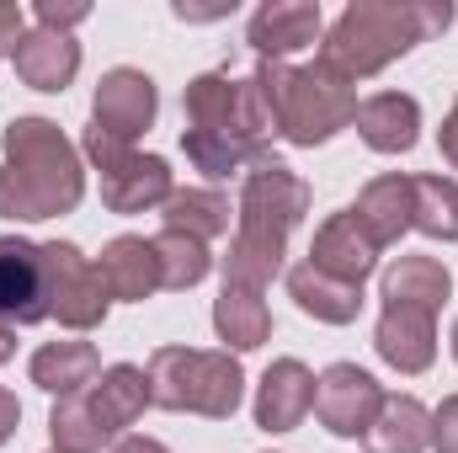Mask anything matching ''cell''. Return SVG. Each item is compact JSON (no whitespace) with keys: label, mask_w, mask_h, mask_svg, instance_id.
Here are the masks:
<instances>
[{"label":"cell","mask_w":458,"mask_h":453,"mask_svg":"<svg viewBox=\"0 0 458 453\" xmlns=\"http://www.w3.org/2000/svg\"><path fill=\"white\" fill-rule=\"evenodd\" d=\"M149 400L160 411H187L229 422L245 400V368L234 352H208V346H155L149 352Z\"/></svg>","instance_id":"obj_5"},{"label":"cell","mask_w":458,"mask_h":453,"mask_svg":"<svg viewBox=\"0 0 458 453\" xmlns=\"http://www.w3.org/2000/svg\"><path fill=\"white\" fill-rule=\"evenodd\" d=\"M0 321H11V326L48 321L43 261H38V245L21 235H0Z\"/></svg>","instance_id":"obj_13"},{"label":"cell","mask_w":458,"mask_h":453,"mask_svg":"<svg viewBox=\"0 0 458 453\" xmlns=\"http://www.w3.org/2000/svg\"><path fill=\"white\" fill-rule=\"evenodd\" d=\"M250 102L261 107L272 139H288L299 150H315L326 139H336L346 123L357 117V86L336 75L331 64H283V59H261L250 75Z\"/></svg>","instance_id":"obj_4"},{"label":"cell","mask_w":458,"mask_h":453,"mask_svg":"<svg viewBox=\"0 0 458 453\" xmlns=\"http://www.w3.org/2000/svg\"><path fill=\"white\" fill-rule=\"evenodd\" d=\"M0 150H5L0 219L38 225V219L75 214V203L86 198V166H81V150L59 133V123L11 117L5 133H0Z\"/></svg>","instance_id":"obj_1"},{"label":"cell","mask_w":458,"mask_h":453,"mask_svg":"<svg viewBox=\"0 0 458 453\" xmlns=\"http://www.w3.org/2000/svg\"><path fill=\"white\" fill-rule=\"evenodd\" d=\"M373 346H378V357H384L394 373L416 379V373H427V368L437 363V315H421V310H384V315H378V331H373Z\"/></svg>","instance_id":"obj_19"},{"label":"cell","mask_w":458,"mask_h":453,"mask_svg":"<svg viewBox=\"0 0 458 453\" xmlns=\"http://www.w3.org/2000/svg\"><path fill=\"white\" fill-rule=\"evenodd\" d=\"M304 214H310V182H304L299 171H288V166L272 160V155L245 171L240 209H234V229H240V235L288 245V235L304 225Z\"/></svg>","instance_id":"obj_8"},{"label":"cell","mask_w":458,"mask_h":453,"mask_svg":"<svg viewBox=\"0 0 458 453\" xmlns=\"http://www.w3.org/2000/svg\"><path fill=\"white\" fill-rule=\"evenodd\" d=\"M11 357H16V326L0 321V363H11Z\"/></svg>","instance_id":"obj_38"},{"label":"cell","mask_w":458,"mask_h":453,"mask_svg":"<svg viewBox=\"0 0 458 453\" xmlns=\"http://www.w3.org/2000/svg\"><path fill=\"white\" fill-rule=\"evenodd\" d=\"M113 453H171L165 443H155V438H117Z\"/></svg>","instance_id":"obj_37"},{"label":"cell","mask_w":458,"mask_h":453,"mask_svg":"<svg viewBox=\"0 0 458 453\" xmlns=\"http://www.w3.org/2000/svg\"><path fill=\"white\" fill-rule=\"evenodd\" d=\"M32 16H38V27H48V32H70V27H81V21L91 16V5H81V0H75V5L38 0V11H32Z\"/></svg>","instance_id":"obj_31"},{"label":"cell","mask_w":458,"mask_h":453,"mask_svg":"<svg viewBox=\"0 0 458 453\" xmlns=\"http://www.w3.org/2000/svg\"><path fill=\"white\" fill-rule=\"evenodd\" d=\"M352 123H357V133L373 155H405L421 139V102L405 97V91H378V97L357 102Z\"/></svg>","instance_id":"obj_20"},{"label":"cell","mask_w":458,"mask_h":453,"mask_svg":"<svg viewBox=\"0 0 458 453\" xmlns=\"http://www.w3.org/2000/svg\"><path fill=\"white\" fill-rule=\"evenodd\" d=\"M310 411H315V373L299 357H277L256 384V427L277 438V432L304 427Z\"/></svg>","instance_id":"obj_12"},{"label":"cell","mask_w":458,"mask_h":453,"mask_svg":"<svg viewBox=\"0 0 458 453\" xmlns=\"http://www.w3.org/2000/svg\"><path fill=\"white\" fill-rule=\"evenodd\" d=\"M411 192H416V219L411 229H421L427 240H458V182L454 176H411Z\"/></svg>","instance_id":"obj_28"},{"label":"cell","mask_w":458,"mask_h":453,"mask_svg":"<svg viewBox=\"0 0 458 453\" xmlns=\"http://www.w3.org/2000/svg\"><path fill=\"white\" fill-rule=\"evenodd\" d=\"M214 331L225 341V352H256L261 341L272 337V310L261 304V294L225 288L214 299Z\"/></svg>","instance_id":"obj_26"},{"label":"cell","mask_w":458,"mask_h":453,"mask_svg":"<svg viewBox=\"0 0 458 453\" xmlns=\"http://www.w3.org/2000/svg\"><path fill=\"white\" fill-rule=\"evenodd\" d=\"M229 198L219 187H187V192H171L165 198V209H160V229H182V235H192V240H219L229 235Z\"/></svg>","instance_id":"obj_25"},{"label":"cell","mask_w":458,"mask_h":453,"mask_svg":"<svg viewBox=\"0 0 458 453\" xmlns=\"http://www.w3.org/2000/svg\"><path fill=\"white\" fill-rule=\"evenodd\" d=\"M27 373H32V384H38L43 395L70 400V395H86V389L102 379V352H97L91 341H48V346L32 352Z\"/></svg>","instance_id":"obj_22"},{"label":"cell","mask_w":458,"mask_h":453,"mask_svg":"<svg viewBox=\"0 0 458 453\" xmlns=\"http://www.w3.org/2000/svg\"><path fill=\"white\" fill-rule=\"evenodd\" d=\"M182 150L187 160L203 171V176H234V171H250L256 160H267V144H272V128L261 107L250 102V86L234 81L225 70H208L187 86L182 97Z\"/></svg>","instance_id":"obj_3"},{"label":"cell","mask_w":458,"mask_h":453,"mask_svg":"<svg viewBox=\"0 0 458 453\" xmlns=\"http://www.w3.org/2000/svg\"><path fill=\"white\" fill-rule=\"evenodd\" d=\"M310 267L326 272V278H336V283L362 288V283L373 278V267H378V245L368 240V229L352 219V209H342V214H331L326 225L315 229Z\"/></svg>","instance_id":"obj_14"},{"label":"cell","mask_w":458,"mask_h":453,"mask_svg":"<svg viewBox=\"0 0 458 453\" xmlns=\"http://www.w3.org/2000/svg\"><path fill=\"white\" fill-rule=\"evenodd\" d=\"M454 294V272L437 256H394L378 278V299L384 310H421V315H443Z\"/></svg>","instance_id":"obj_16"},{"label":"cell","mask_w":458,"mask_h":453,"mask_svg":"<svg viewBox=\"0 0 458 453\" xmlns=\"http://www.w3.org/2000/svg\"><path fill=\"white\" fill-rule=\"evenodd\" d=\"M91 261H97L107 299H117V304H144L149 294H160V256H155V240H144V235H117Z\"/></svg>","instance_id":"obj_15"},{"label":"cell","mask_w":458,"mask_h":453,"mask_svg":"<svg viewBox=\"0 0 458 453\" xmlns=\"http://www.w3.org/2000/svg\"><path fill=\"white\" fill-rule=\"evenodd\" d=\"M229 11H234V0H229V5H176L182 21H219V16H229Z\"/></svg>","instance_id":"obj_36"},{"label":"cell","mask_w":458,"mask_h":453,"mask_svg":"<svg viewBox=\"0 0 458 453\" xmlns=\"http://www.w3.org/2000/svg\"><path fill=\"white\" fill-rule=\"evenodd\" d=\"M160 113V91H155V81L144 75V70H133V64H117L102 75V86H97V97H91V128H102V133H113L123 144H133L149 123Z\"/></svg>","instance_id":"obj_10"},{"label":"cell","mask_w":458,"mask_h":453,"mask_svg":"<svg viewBox=\"0 0 458 453\" xmlns=\"http://www.w3.org/2000/svg\"><path fill=\"white\" fill-rule=\"evenodd\" d=\"M16 427H21V400H16V395L0 384V449L16 438Z\"/></svg>","instance_id":"obj_34"},{"label":"cell","mask_w":458,"mask_h":453,"mask_svg":"<svg viewBox=\"0 0 458 453\" xmlns=\"http://www.w3.org/2000/svg\"><path fill=\"white\" fill-rule=\"evenodd\" d=\"M448 27H454L448 0H352L320 43V64H331L357 86Z\"/></svg>","instance_id":"obj_2"},{"label":"cell","mask_w":458,"mask_h":453,"mask_svg":"<svg viewBox=\"0 0 458 453\" xmlns=\"http://www.w3.org/2000/svg\"><path fill=\"white\" fill-rule=\"evenodd\" d=\"M48 432H54V449H59V453H97V449H107V438H102V427H97V416H91L86 395L54 400V411H48Z\"/></svg>","instance_id":"obj_30"},{"label":"cell","mask_w":458,"mask_h":453,"mask_svg":"<svg viewBox=\"0 0 458 453\" xmlns=\"http://www.w3.org/2000/svg\"><path fill=\"white\" fill-rule=\"evenodd\" d=\"M368 453H427L432 449V411L416 395H384L373 427L362 432Z\"/></svg>","instance_id":"obj_23"},{"label":"cell","mask_w":458,"mask_h":453,"mask_svg":"<svg viewBox=\"0 0 458 453\" xmlns=\"http://www.w3.org/2000/svg\"><path fill=\"white\" fill-rule=\"evenodd\" d=\"M454 357H458V321H454Z\"/></svg>","instance_id":"obj_39"},{"label":"cell","mask_w":458,"mask_h":453,"mask_svg":"<svg viewBox=\"0 0 458 453\" xmlns=\"http://www.w3.org/2000/svg\"><path fill=\"white\" fill-rule=\"evenodd\" d=\"M155 256H160V288H198L208 272H214V256L203 240L182 235V229H160L155 235Z\"/></svg>","instance_id":"obj_29"},{"label":"cell","mask_w":458,"mask_h":453,"mask_svg":"<svg viewBox=\"0 0 458 453\" xmlns=\"http://www.w3.org/2000/svg\"><path fill=\"white\" fill-rule=\"evenodd\" d=\"M43 261V299H48V321H59L64 331H97L107 321V288L97 278V261L70 245V240H48L38 245Z\"/></svg>","instance_id":"obj_7"},{"label":"cell","mask_w":458,"mask_h":453,"mask_svg":"<svg viewBox=\"0 0 458 453\" xmlns=\"http://www.w3.org/2000/svg\"><path fill=\"white\" fill-rule=\"evenodd\" d=\"M288 294H293V304H299L304 315H315L320 326H352V321L362 315V288L315 272L310 261H299V267L288 272Z\"/></svg>","instance_id":"obj_24"},{"label":"cell","mask_w":458,"mask_h":453,"mask_svg":"<svg viewBox=\"0 0 458 453\" xmlns=\"http://www.w3.org/2000/svg\"><path fill=\"white\" fill-rule=\"evenodd\" d=\"M378 406H384V384L357 363H331L315 379V416L331 438H362Z\"/></svg>","instance_id":"obj_9"},{"label":"cell","mask_w":458,"mask_h":453,"mask_svg":"<svg viewBox=\"0 0 458 453\" xmlns=\"http://www.w3.org/2000/svg\"><path fill=\"white\" fill-rule=\"evenodd\" d=\"M48 453H59V449H48Z\"/></svg>","instance_id":"obj_40"},{"label":"cell","mask_w":458,"mask_h":453,"mask_svg":"<svg viewBox=\"0 0 458 453\" xmlns=\"http://www.w3.org/2000/svg\"><path fill=\"white\" fill-rule=\"evenodd\" d=\"M283 256H288V245H277V240H256V235H240V229H234L229 256H225V288L267 294L272 278L283 272Z\"/></svg>","instance_id":"obj_27"},{"label":"cell","mask_w":458,"mask_h":453,"mask_svg":"<svg viewBox=\"0 0 458 453\" xmlns=\"http://www.w3.org/2000/svg\"><path fill=\"white\" fill-rule=\"evenodd\" d=\"M320 32H326L320 0H267V5L250 16V27H245L250 48H256L261 59H283V64H288V54L320 43Z\"/></svg>","instance_id":"obj_11"},{"label":"cell","mask_w":458,"mask_h":453,"mask_svg":"<svg viewBox=\"0 0 458 453\" xmlns=\"http://www.w3.org/2000/svg\"><path fill=\"white\" fill-rule=\"evenodd\" d=\"M81 155L97 166L102 176V203L113 214H144V209H165V198L176 192L171 182V166L160 155H144L133 144H123L102 128H86L81 139Z\"/></svg>","instance_id":"obj_6"},{"label":"cell","mask_w":458,"mask_h":453,"mask_svg":"<svg viewBox=\"0 0 458 453\" xmlns=\"http://www.w3.org/2000/svg\"><path fill=\"white\" fill-rule=\"evenodd\" d=\"M352 219L368 229V240L384 251V245H400V235L416 219V192H411V176L389 171V176H373L357 203H352Z\"/></svg>","instance_id":"obj_21"},{"label":"cell","mask_w":458,"mask_h":453,"mask_svg":"<svg viewBox=\"0 0 458 453\" xmlns=\"http://www.w3.org/2000/svg\"><path fill=\"white\" fill-rule=\"evenodd\" d=\"M432 453H458V395L432 411Z\"/></svg>","instance_id":"obj_32"},{"label":"cell","mask_w":458,"mask_h":453,"mask_svg":"<svg viewBox=\"0 0 458 453\" xmlns=\"http://www.w3.org/2000/svg\"><path fill=\"white\" fill-rule=\"evenodd\" d=\"M11 64H16L21 86H32V91H48V97H54V91H64V86L81 75V43H75L70 32L32 27V32H21V43H16Z\"/></svg>","instance_id":"obj_18"},{"label":"cell","mask_w":458,"mask_h":453,"mask_svg":"<svg viewBox=\"0 0 458 453\" xmlns=\"http://www.w3.org/2000/svg\"><path fill=\"white\" fill-rule=\"evenodd\" d=\"M86 406H91V416H97V427H102V438L113 449L117 438H128V427L144 416V406H155L149 400V373L133 368V363L102 368V379L86 389Z\"/></svg>","instance_id":"obj_17"},{"label":"cell","mask_w":458,"mask_h":453,"mask_svg":"<svg viewBox=\"0 0 458 453\" xmlns=\"http://www.w3.org/2000/svg\"><path fill=\"white\" fill-rule=\"evenodd\" d=\"M21 32H27V16H21V5H16V0H0V59H11V54H16Z\"/></svg>","instance_id":"obj_33"},{"label":"cell","mask_w":458,"mask_h":453,"mask_svg":"<svg viewBox=\"0 0 458 453\" xmlns=\"http://www.w3.org/2000/svg\"><path fill=\"white\" fill-rule=\"evenodd\" d=\"M437 150H443V160L458 171V97H454V107H448V117H443V128H437Z\"/></svg>","instance_id":"obj_35"}]
</instances>
